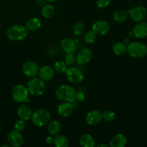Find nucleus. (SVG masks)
<instances>
[{"instance_id":"f257e3e1","label":"nucleus","mask_w":147,"mask_h":147,"mask_svg":"<svg viewBox=\"0 0 147 147\" xmlns=\"http://www.w3.org/2000/svg\"><path fill=\"white\" fill-rule=\"evenodd\" d=\"M76 90L73 86L67 84L61 85L55 90L57 98L63 102L73 103L76 100Z\"/></svg>"},{"instance_id":"f03ea898","label":"nucleus","mask_w":147,"mask_h":147,"mask_svg":"<svg viewBox=\"0 0 147 147\" xmlns=\"http://www.w3.org/2000/svg\"><path fill=\"white\" fill-rule=\"evenodd\" d=\"M7 38L11 41L18 42L24 40L28 35V30L25 26L21 24L12 25L7 29L6 32Z\"/></svg>"},{"instance_id":"7ed1b4c3","label":"nucleus","mask_w":147,"mask_h":147,"mask_svg":"<svg viewBox=\"0 0 147 147\" xmlns=\"http://www.w3.org/2000/svg\"><path fill=\"white\" fill-rule=\"evenodd\" d=\"M127 53L133 58H144L147 55V45L142 42H130L127 45Z\"/></svg>"},{"instance_id":"20e7f679","label":"nucleus","mask_w":147,"mask_h":147,"mask_svg":"<svg viewBox=\"0 0 147 147\" xmlns=\"http://www.w3.org/2000/svg\"><path fill=\"white\" fill-rule=\"evenodd\" d=\"M27 88L30 95L40 96L45 91L46 86L44 80L40 77H33L27 82Z\"/></svg>"},{"instance_id":"39448f33","label":"nucleus","mask_w":147,"mask_h":147,"mask_svg":"<svg viewBox=\"0 0 147 147\" xmlns=\"http://www.w3.org/2000/svg\"><path fill=\"white\" fill-rule=\"evenodd\" d=\"M51 119L50 111L45 109H40L32 113V116L30 120L33 124L37 127H42L48 124Z\"/></svg>"},{"instance_id":"423d86ee","label":"nucleus","mask_w":147,"mask_h":147,"mask_svg":"<svg viewBox=\"0 0 147 147\" xmlns=\"http://www.w3.org/2000/svg\"><path fill=\"white\" fill-rule=\"evenodd\" d=\"M30 93L27 86L18 84L14 86L11 91V97L16 103H26L30 101Z\"/></svg>"},{"instance_id":"0eeeda50","label":"nucleus","mask_w":147,"mask_h":147,"mask_svg":"<svg viewBox=\"0 0 147 147\" xmlns=\"http://www.w3.org/2000/svg\"><path fill=\"white\" fill-rule=\"evenodd\" d=\"M69 83L73 85L80 84L84 80V75L82 70L76 67H70L67 68L65 73Z\"/></svg>"},{"instance_id":"6e6552de","label":"nucleus","mask_w":147,"mask_h":147,"mask_svg":"<svg viewBox=\"0 0 147 147\" xmlns=\"http://www.w3.org/2000/svg\"><path fill=\"white\" fill-rule=\"evenodd\" d=\"M129 17L135 22L144 21L147 16V9L145 7L142 5L135 6L128 10Z\"/></svg>"},{"instance_id":"1a4fd4ad","label":"nucleus","mask_w":147,"mask_h":147,"mask_svg":"<svg viewBox=\"0 0 147 147\" xmlns=\"http://www.w3.org/2000/svg\"><path fill=\"white\" fill-rule=\"evenodd\" d=\"M7 139L9 144L13 147H20L24 144V138L21 132L15 129L9 132Z\"/></svg>"},{"instance_id":"9d476101","label":"nucleus","mask_w":147,"mask_h":147,"mask_svg":"<svg viewBox=\"0 0 147 147\" xmlns=\"http://www.w3.org/2000/svg\"><path fill=\"white\" fill-rule=\"evenodd\" d=\"M92 30L96 33V35H106L110 30V24L106 20H98L92 26Z\"/></svg>"},{"instance_id":"9b49d317","label":"nucleus","mask_w":147,"mask_h":147,"mask_svg":"<svg viewBox=\"0 0 147 147\" xmlns=\"http://www.w3.org/2000/svg\"><path fill=\"white\" fill-rule=\"evenodd\" d=\"M103 119L102 112L99 110H92L88 112L85 118V121L88 126H94L100 123Z\"/></svg>"},{"instance_id":"f8f14e48","label":"nucleus","mask_w":147,"mask_h":147,"mask_svg":"<svg viewBox=\"0 0 147 147\" xmlns=\"http://www.w3.org/2000/svg\"><path fill=\"white\" fill-rule=\"evenodd\" d=\"M39 65L34 61H27L24 63L22 70L26 76L29 78L35 77L39 73Z\"/></svg>"},{"instance_id":"ddd939ff","label":"nucleus","mask_w":147,"mask_h":147,"mask_svg":"<svg viewBox=\"0 0 147 147\" xmlns=\"http://www.w3.org/2000/svg\"><path fill=\"white\" fill-rule=\"evenodd\" d=\"M134 37L137 39H144L147 37V22L142 21L136 23L132 30Z\"/></svg>"},{"instance_id":"4468645a","label":"nucleus","mask_w":147,"mask_h":147,"mask_svg":"<svg viewBox=\"0 0 147 147\" xmlns=\"http://www.w3.org/2000/svg\"><path fill=\"white\" fill-rule=\"evenodd\" d=\"M92 57H93V53H92L91 50L89 48L85 47V48L81 49L78 53L76 57V61H77V63L79 65H83L86 64L89 61H90Z\"/></svg>"},{"instance_id":"2eb2a0df","label":"nucleus","mask_w":147,"mask_h":147,"mask_svg":"<svg viewBox=\"0 0 147 147\" xmlns=\"http://www.w3.org/2000/svg\"><path fill=\"white\" fill-rule=\"evenodd\" d=\"M74 106L73 103L70 102H63L60 103L57 108V113L60 117L66 118L73 113Z\"/></svg>"},{"instance_id":"dca6fc26","label":"nucleus","mask_w":147,"mask_h":147,"mask_svg":"<svg viewBox=\"0 0 147 147\" xmlns=\"http://www.w3.org/2000/svg\"><path fill=\"white\" fill-rule=\"evenodd\" d=\"M62 49L66 53H74L77 50V45L73 39L70 37H65L60 42Z\"/></svg>"},{"instance_id":"f3484780","label":"nucleus","mask_w":147,"mask_h":147,"mask_svg":"<svg viewBox=\"0 0 147 147\" xmlns=\"http://www.w3.org/2000/svg\"><path fill=\"white\" fill-rule=\"evenodd\" d=\"M32 111L27 105L21 103L17 109V116L20 119L24 121H29L32 116Z\"/></svg>"},{"instance_id":"a211bd4d","label":"nucleus","mask_w":147,"mask_h":147,"mask_svg":"<svg viewBox=\"0 0 147 147\" xmlns=\"http://www.w3.org/2000/svg\"><path fill=\"white\" fill-rule=\"evenodd\" d=\"M39 77L44 81H47L53 78L55 75L54 69L50 65H43L39 69Z\"/></svg>"},{"instance_id":"6ab92c4d","label":"nucleus","mask_w":147,"mask_h":147,"mask_svg":"<svg viewBox=\"0 0 147 147\" xmlns=\"http://www.w3.org/2000/svg\"><path fill=\"white\" fill-rule=\"evenodd\" d=\"M128 139L125 135L117 134L111 138L110 141V146L111 147H123L126 145Z\"/></svg>"},{"instance_id":"aec40b11","label":"nucleus","mask_w":147,"mask_h":147,"mask_svg":"<svg viewBox=\"0 0 147 147\" xmlns=\"http://www.w3.org/2000/svg\"><path fill=\"white\" fill-rule=\"evenodd\" d=\"M79 143L80 146L83 147H94L96 145V141L92 135L85 134L80 137Z\"/></svg>"},{"instance_id":"412c9836","label":"nucleus","mask_w":147,"mask_h":147,"mask_svg":"<svg viewBox=\"0 0 147 147\" xmlns=\"http://www.w3.org/2000/svg\"><path fill=\"white\" fill-rule=\"evenodd\" d=\"M61 123L57 120H53L48 123V127H47V131L49 134L52 136H55L58 134L61 130Z\"/></svg>"},{"instance_id":"4be33fe9","label":"nucleus","mask_w":147,"mask_h":147,"mask_svg":"<svg viewBox=\"0 0 147 147\" xmlns=\"http://www.w3.org/2000/svg\"><path fill=\"white\" fill-rule=\"evenodd\" d=\"M42 22L41 20L37 17H33L30 19L26 22L25 27L28 30V31H37L41 27Z\"/></svg>"},{"instance_id":"5701e85b","label":"nucleus","mask_w":147,"mask_h":147,"mask_svg":"<svg viewBox=\"0 0 147 147\" xmlns=\"http://www.w3.org/2000/svg\"><path fill=\"white\" fill-rule=\"evenodd\" d=\"M112 51L116 55H122L127 52V45L122 42H116L112 45Z\"/></svg>"},{"instance_id":"b1692460","label":"nucleus","mask_w":147,"mask_h":147,"mask_svg":"<svg viewBox=\"0 0 147 147\" xmlns=\"http://www.w3.org/2000/svg\"><path fill=\"white\" fill-rule=\"evenodd\" d=\"M53 144L57 147H68L69 140L65 135L58 134L55 136Z\"/></svg>"},{"instance_id":"393cba45","label":"nucleus","mask_w":147,"mask_h":147,"mask_svg":"<svg viewBox=\"0 0 147 147\" xmlns=\"http://www.w3.org/2000/svg\"><path fill=\"white\" fill-rule=\"evenodd\" d=\"M113 17L116 22L123 23L129 18V14L124 9H118L114 12Z\"/></svg>"},{"instance_id":"a878e982","label":"nucleus","mask_w":147,"mask_h":147,"mask_svg":"<svg viewBox=\"0 0 147 147\" xmlns=\"http://www.w3.org/2000/svg\"><path fill=\"white\" fill-rule=\"evenodd\" d=\"M55 7L51 4H45L42 8V16L45 19H50L55 14Z\"/></svg>"},{"instance_id":"bb28decb","label":"nucleus","mask_w":147,"mask_h":147,"mask_svg":"<svg viewBox=\"0 0 147 147\" xmlns=\"http://www.w3.org/2000/svg\"><path fill=\"white\" fill-rule=\"evenodd\" d=\"M67 68H68L67 65L64 61H61V60L55 62L54 66H53L55 72L57 73L58 74H65L67 71Z\"/></svg>"},{"instance_id":"cd10ccee","label":"nucleus","mask_w":147,"mask_h":147,"mask_svg":"<svg viewBox=\"0 0 147 147\" xmlns=\"http://www.w3.org/2000/svg\"><path fill=\"white\" fill-rule=\"evenodd\" d=\"M103 119L106 122H112L116 119V115L114 111H105L103 113H102Z\"/></svg>"},{"instance_id":"c85d7f7f","label":"nucleus","mask_w":147,"mask_h":147,"mask_svg":"<svg viewBox=\"0 0 147 147\" xmlns=\"http://www.w3.org/2000/svg\"><path fill=\"white\" fill-rule=\"evenodd\" d=\"M96 34L93 30L88 31L85 34L84 40L87 44H93L96 40Z\"/></svg>"},{"instance_id":"c756f323","label":"nucleus","mask_w":147,"mask_h":147,"mask_svg":"<svg viewBox=\"0 0 147 147\" xmlns=\"http://www.w3.org/2000/svg\"><path fill=\"white\" fill-rule=\"evenodd\" d=\"M85 31V25L82 22H77L73 25V32L76 35H80Z\"/></svg>"},{"instance_id":"7c9ffc66","label":"nucleus","mask_w":147,"mask_h":147,"mask_svg":"<svg viewBox=\"0 0 147 147\" xmlns=\"http://www.w3.org/2000/svg\"><path fill=\"white\" fill-rule=\"evenodd\" d=\"M14 129L17 131H22L24 130L26 127V123H25V121L22 120V119H19L17 120V121L15 122L14 125Z\"/></svg>"},{"instance_id":"2f4dec72","label":"nucleus","mask_w":147,"mask_h":147,"mask_svg":"<svg viewBox=\"0 0 147 147\" xmlns=\"http://www.w3.org/2000/svg\"><path fill=\"white\" fill-rule=\"evenodd\" d=\"M74 53H66V55L65 57L64 62L67 65H72L75 63L76 61V57H75Z\"/></svg>"},{"instance_id":"473e14b6","label":"nucleus","mask_w":147,"mask_h":147,"mask_svg":"<svg viewBox=\"0 0 147 147\" xmlns=\"http://www.w3.org/2000/svg\"><path fill=\"white\" fill-rule=\"evenodd\" d=\"M111 0H97L96 6L99 9H106L110 5Z\"/></svg>"},{"instance_id":"72a5a7b5","label":"nucleus","mask_w":147,"mask_h":147,"mask_svg":"<svg viewBox=\"0 0 147 147\" xmlns=\"http://www.w3.org/2000/svg\"><path fill=\"white\" fill-rule=\"evenodd\" d=\"M85 99V96L83 93L81 92H79V93H76V100H78V101L82 102L83 101V100Z\"/></svg>"},{"instance_id":"f704fd0d","label":"nucleus","mask_w":147,"mask_h":147,"mask_svg":"<svg viewBox=\"0 0 147 147\" xmlns=\"http://www.w3.org/2000/svg\"><path fill=\"white\" fill-rule=\"evenodd\" d=\"M53 140H54V137L51 136H48L45 138V142L47 144H53Z\"/></svg>"},{"instance_id":"c9c22d12","label":"nucleus","mask_w":147,"mask_h":147,"mask_svg":"<svg viewBox=\"0 0 147 147\" xmlns=\"http://www.w3.org/2000/svg\"><path fill=\"white\" fill-rule=\"evenodd\" d=\"M46 0H36V5L38 7H42L46 4Z\"/></svg>"},{"instance_id":"e433bc0d","label":"nucleus","mask_w":147,"mask_h":147,"mask_svg":"<svg viewBox=\"0 0 147 147\" xmlns=\"http://www.w3.org/2000/svg\"><path fill=\"white\" fill-rule=\"evenodd\" d=\"M98 147H108V146L106 144H100L97 146Z\"/></svg>"},{"instance_id":"4c0bfd02","label":"nucleus","mask_w":147,"mask_h":147,"mask_svg":"<svg viewBox=\"0 0 147 147\" xmlns=\"http://www.w3.org/2000/svg\"><path fill=\"white\" fill-rule=\"evenodd\" d=\"M56 1H57V0H46V1H47V2H49V3L55 2Z\"/></svg>"},{"instance_id":"58836bf2","label":"nucleus","mask_w":147,"mask_h":147,"mask_svg":"<svg viewBox=\"0 0 147 147\" xmlns=\"http://www.w3.org/2000/svg\"><path fill=\"white\" fill-rule=\"evenodd\" d=\"M0 131H1V125H0Z\"/></svg>"},{"instance_id":"ea45409f","label":"nucleus","mask_w":147,"mask_h":147,"mask_svg":"<svg viewBox=\"0 0 147 147\" xmlns=\"http://www.w3.org/2000/svg\"><path fill=\"white\" fill-rule=\"evenodd\" d=\"M0 15H1V12H0Z\"/></svg>"}]
</instances>
